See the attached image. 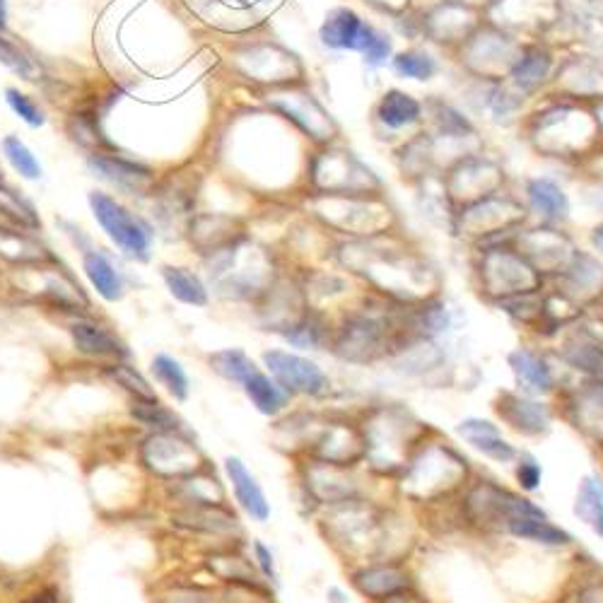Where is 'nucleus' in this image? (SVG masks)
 I'll list each match as a JSON object with an SVG mask.
<instances>
[{
  "mask_svg": "<svg viewBox=\"0 0 603 603\" xmlns=\"http://www.w3.org/2000/svg\"><path fill=\"white\" fill-rule=\"evenodd\" d=\"M348 584L357 596L377 603L403 589L418 587V579L408 560H370L348 567Z\"/></svg>",
  "mask_w": 603,
  "mask_h": 603,
  "instance_id": "nucleus-18",
  "label": "nucleus"
},
{
  "mask_svg": "<svg viewBox=\"0 0 603 603\" xmlns=\"http://www.w3.org/2000/svg\"><path fill=\"white\" fill-rule=\"evenodd\" d=\"M244 543H230V546H215L203 555V567L208 575L218 579L220 584L232 589H251L273 594L271 584H266L256 570L251 555L242 550Z\"/></svg>",
  "mask_w": 603,
  "mask_h": 603,
  "instance_id": "nucleus-20",
  "label": "nucleus"
},
{
  "mask_svg": "<svg viewBox=\"0 0 603 603\" xmlns=\"http://www.w3.org/2000/svg\"><path fill=\"white\" fill-rule=\"evenodd\" d=\"M261 367L292 398L324 401L333 389L329 372L307 353H297L290 348H268L261 353Z\"/></svg>",
  "mask_w": 603,
  "mask_h": 603,
  "instance_id": "nucleus-11",
  "label": "nucleus"
},
{
  "mask_svg": "<svg viewBox=\"0 0 603 603\" xmlns=\"http://www.w3.org/2000/svg\"><path fill=\"white\" fill-rule=\"evenodd\" d=\"M5 99H8L10 109H13L15 114L20 116V119L25 121L27 126L39 128V126H44V124H46L44 111L39 109L37 104H34L32 99H29L27 95H22L20 90H13V87H8V90H5Z\"/></svg>",
  "mask_w": 603,
  "mask_h": 603,
  "instance_id": "nucleus-45",
  "label": "nucleus"
},
{
  "mask_svg": "<svg viewBox=\"0 0 603 603\" xmlns=\"http://www.w3.org/2000/svg\"><path fill=\"white\" fill-rule=\"evenodd\" d=\"M15 603H66L63 599V589L58 582H42L27 589Z\"/></svg>",
  "mask_w": 603,
  "mask_h": 603,
  "instance_id": "nucleus-49",
  "label": "nucleus"
},
{
  "mask_svg": "<svg viewBox=\"0 0 603 603\" xmlns=\"http://www.w3.org/2000/svg\"><path fill=\"white\" fill-rule=\"evenodd\" d=\"M304 456L331 461L343 466H362L365 461V439H362L360 418L353 415H324L312 447Z\"/></svg>",
  "mask_w": 603,
  "mask_h": 603,
  "instance_id": "nucleus-16",
  "label": "nucleus"
},
{
  "mask_svg": "<svg viewBox=\"0 0 603 603\" xmlns=\"http://www.w3.org/2000/svg\"><path fill=\"white\" fill-rule=\"evenodd\" d=\"M3 152L8 157V162L13 165V169L20 177H25L29 181L42 179V165H39L37 157L32 155V150L27 148L17 136H8L3 140Z\"/></svg>",
  "mask_w": 603,
  "mask_h": 603,
  "instance_id": "nucleus-42",
  "label": "nucleus"
},
{
  "mask_svg": "<svg viewBox=\"0 0 603 603\" xmlns=\"http://www.w3.org/2000/svg\"><path fill=\"white\" fill-rule=\"evenodd\" d=\"M90 210L95 215L97 225L107 234L116 249L126 259L136 263H148L152 259V242H155V230L140 215L128 210L124 203L116 201L114 196L102 191L90 193Z\"/></svg>",
  "mask_w": 603,
  "mask_h": 603,
  "instance_id": "nucleus-10",
  "label": "nucleus"
},
{
  "mask_svg": "<svg viewBox=\"0 0 603 603\" xmlns=\"http://www.w3.org/2000/svg\"><path fill=\"white\" fill-rule=\"evenodd\" d=\"M8 5H5V0H0V32H3L5 25H8Z\"/></svg>",
  "mask_w": 603,
  "mask_h": 603,
  "instance_id": "nucleus-54",
  "label": "nucleus"
},
{
  "mask_svg": "<svg viewBox=\"0 0 603 603\" xmlns=\"http://www.w3.org/2000/svg\"><path fill=\"white\" fill-rule=\"evenodd\" d=\"M239 389L244 391V396H247V401L254 406V411L263 415V418L275 420L280 418L283 413H288L292 408V403H295V398H292L288 391L283 389L275 379L268 374L266 370H256L251 377L244 382Z\"/></svg>",
  "mask_w": 603,
  "mask_h": 603,
  "instance_id": "nucleus-32",
  "label": "nucleus"
},
{
  "mask_svg": "<svg viewBox=\"0 0 603 603\" xmlns=\"http://www.w3.org/2000/svg\"><path fill=\"white\" fill-rule=\"evenodd\" d=\"M162 497H165L169 509L222 505V502H227V490L222 478L208 464L189 473V476L162 483Z\"/></svg>",
  "mask_w": 603,
  "mask_h": 603,
  "instance_id": "nucleus-23",
  "label": "nucleus"
},
{
  "mask_svg": "<svg viewBox=\"0 0 603 603\" xmlns=\"http://www.w3.org/2000/svg\"><path fill=\"white\" fill-rule=\"evenodd\" d=\"M136 464L155 483H169L208 466V456L191 430L143 432L136 444Z\"/></svg>",
  "mask_w": 603,
  "mask_h": 603,
  "instance_id": "nucleus-8",
  "label": "nucleus"
},
{
  "mask_svg": "<svg viewBox=\"0 0 603 603\" xmlns=\"http://www.w3.org/2000/svg\"><path fill=\"white\" fill-rule=\"evenodd\" d=\"M362 54H365L370 66H382V63H386V58L391 56L389 37L374 29V34L370 37V42H367L365 49H362Z\"/></svg>",
  "mask_w": 603,
  "mask_h": 603,
  "instance_id": "nucleus-50",
  "label": "nucleus"
},
{
  "mask_svg": "<svg viewBox=\"0 0 603 603\" xmlns=\"http://www.w3.org/2000/svg\"><path fill=\"white\" fill-rule=\"evenodd\" d=\"M128 418L131 423L143 432H181L189 430L186 420L174 411L172 406H167L165 401H160V396L155 398H128Z\"/></svg>",
  "mask_w": 603,
  "mask_h": 603,
  "instance_id": "nucleus-33",
  "label": "nucleus"
},
{
  "mask_svg": "<svg viewBox=\"0 0 603 603\" xmlns=\"http://www.w3.org/2000/svg\"><path fill=\"white\" fill-rule=\"evenodd\" d=\"M0 63L3 66H8L13 73L22 75L25 80H34V66L32 61L22 54L20 46H15L10 39H3L0 37Z\"/></svg>",
  "mask_w": 603,
  "mask_h": 603,
  "instance_id": "nucleus-47",
  "label": "nucleus"
},
{
  "mask_svg": "<svg viewBox=\"0 0 603 603\" xmlns=\"http://www.w3.org/2000/svg\"><path fill=\"white\" fill-rule=\"evenodd\" d=\"M403 348H408V343L398 321V302L389 300L384 307L365 302L338 314L326 353L345 365L372 367L377 362H389Z\"/></svg>",
  "mask_w": 603,
  "mask_h": 603,
  "instance_id": "nucleus-3",
  "label": "nucleus"
},
{
  "mask_svg": "<svg viewBox=\"0 0 603 603\" xmlns=\"http://www.w3.org/2000/svg\"><path fill=\"white\" fill-rule=\"evenodd\" d=\"M567 603H603V575H582Z\"/></svg>",
  "mask_w": 603,
  "mask_h": 603,
  "instance_id": "nucleus-48",
  "label": "nucleus"
},
{
  "mask_svg": "<svg viewBox=\"0 0 603 603\" xmlns=\"http://www.w3.org/2000/svg\"><path fill=\"white\" fill-rule=\"evenodd\" d=\"M208 370L220 377L222 382L242 386L256 370H261L259 362L244 348H220L206 355Z\"/></svg>",
  "mask_w": 603,
  "mask_h": 603,
  "instance_id": "nucleus-36",
  "label": "nucleus"
},
{
  "mask_svg": "<svg viewBox=\"0 0 603 603\" xmlns=\"http://www.w3.org/2000/svg\"><path fill=\"white\" fill-rule=\"evenodd\" d=\"M572 514L584 529H589L596 538H603V478H599V473L582 478L572 502Z\"/></svg>",
  "mask_w": 603,
  "mask_h": 603,
  "instance_id": "nucleus-35",
  "label": "nucleus"
},
{
  "mask_svg": "<svg viewBox=\"0 0 603 603\" xmlns=\"http://www.w3.org/2000/svg\"><path fill=\"white\" fill-rule=\"evenodd\" d=\"M558 413L603 454V379H579L570 389H560Z\"/></svg>",
  "mask_w": 603,
  "mask_h": 603,
  "instance_id": "nucleus-15",
  "label": "nucleus"
},
{
  "mask_svg": "<svg viewBox=\"0 0 603 603\" xmlns=\"http://www.w3.org/2000/svg\"><path fill=\"white\" fill-rule=\"evenodd\" d=\"M83 273L90 288L97 292L99 300L116 304L126 297V275L107 251L95 247L83 249Z\"/></svg>",
  "mask_w": 603,
  "mask_h": 603,
  "instance_id": "nucleus-28",
  "label": "nucleus"
},
{
  "mask_svg": "<svg viewBox=\"0 0 603 603\" xmlns=\"http://www.w3.org/2000/svg\"><path fill=\"white\" fill-rule=\"evenodd\" d=\"M512 476H514V483H517V490H521L524 495L538 493L543 485L541 461H538L531 452H526V449H519L517 459H514L512 464Z\"/></svg>",
  "mask_w": 603,
  "mask_h": 603,
  "instance_id": "nucleus-41",
  "label": "nucleus"
},
{
  "mask_svg": "<svg viewBox=\"0 0 603 603\" xmlns=\"http://www.w3.org/2000/svg\"><path fill=\"white\" fill-rule=\"evenodd\" d=\"M295 476L297 488L314 512L370 497V478H374L365 466L331 464L314 456L295 459Z\"/></svg>",
  "mask_w": 603,
  "mask_h": 603,
  "instance_id": "nucleus-7",
  "label": "nucleus"
},
{
  "mask_svg": "<svg viewBox=\"0 0 603 603\" xmlns=\"http://www.w3.org/2000/svg\"><path fill=\"white\" fill-rule=\"evenodd\" d=\"M497 425L521 439H543L553 432L558 408L548 398L529 396L519 389L497 391L493 401Z\"/></svg>",
  "mask_w": 603,
  "mask_h": 603,
  "instance_id": "nucleus-13",
  "label": "nucleus"
},
{
  "mask_svg": "<svg viewBox=\"0 0 603 603\" xmlns=\"http://www.w3.org/2000/svg\"><path fill=\"white\" fill-rule=\"evenodd\" d=\"M599 314H603V300L599 302Z\"/></svg>",
  "mask_w": 603,
  "mask_h": 603,
  "instance_id": "nucleus-55",
  "label": "nucleus"
},
{
  "mask_svg": "<svg viewBox=\"0 0 603 603\" xmlns=\"http://www.w3.org/2000/svg\"><path fill=\"white\" fill-rule=\"evenodd\" d=\"M22 225H0V259L8 266H27V263H39L56 259L42 239Z\"/></svg>",
  "mask_w": 603,
  "mask_h": 603,
  "instance_id": "nucleus-30",
  "label": "nucleus"
},
{
  "mask_svg": "<svg viewBox=\"0 0 603 603\" xmlns=\"http://www.w3.org/2000/svg\"><path fill=\"white\" fill-rule=\"evenodd\" d=\"M316 526L348 567L370 560H408L415 548L403 514L372 497L319 509Z\"/></svg>",
  "mask_w": 603,
  "mask_h": 603,
  "instance_id": "nucleus-1",
  "label": "nucleus"
},
{
  "mask_svg": "<svg viewBox=\"0 0 603 603\" xmlns=\"http://www.w3.org/2000/svg\"><path fill=\"white\" fill-rule=\"evenodd\" d=\"M374 29L357 17L353 10L336 8L331 10L326 22L321 25V42L331 49L362 51L370 42Z\"/></svg>",
  "mask_w": 603,
  "mask_h": 603,
  "instance_id": "nucleus-31",
  "label": "nucleus"
},
{
  "mask_svg": "<svg viewBox=\"0 0 603 603\" xmlns=\"http://www.w3.org/2000/svg\"><path fill=\"white\" fill-rule=\"evenodd\" d=\"M222 468H225L227 485H230L239 512L256 524H266L271 519V502L263 493L259 478L249 471V466L239 456H227L222 461Z\"/></svg>",
  "mask_w": 603,
  "mask_h": 603,
  "instance_id": "nucleus-24",
  "label": "nucleus"
},
{
  "mask_svg": "<svg viewBox=\"0 0 603 603\" xmlns=\"http://www.w3.org/2000/svg\"><path fill=\"white\" fill-rule=\"evenodd\" d=\"M546 288V278L521 251L488 249L478 263V290L493 304Z\"/></svg>",
  "mask_w": 603,
  "mask_h": 603,
  "instance_id": "nucleus-9",
  "label": "nucleus"
},
{
  "mask_svg": "<svg viewBox=\"0 0 603 603\" xmlns=\"http://www.w3.org/2000/svg\"><path fill=\"white\" fill-rule=\"evenodd\" d=\"M454 435L468 449H473V452H478L483 459L493 461V464L512 466L519 454V447L514 442H509L502 427L497 425V420L480 418V415H468V418L459 420L454 427Z\"/></svg>",
  "mask_w": 603,
  "mask_h": 603,
  "instance_id": "nucleus-21",
  "label": "nucleus"
},
{
  "mask_svg": "<svg viewBox=\"0 0 603 603\" xmlns=\"http://www.w3.org/2000/svg\"><path fill=\"white\" fill-rule=\"evenodd\" d=\"M169 524L184 534L213 538V541H218V546L244 543V526L239 521V514L230 507V502L203 507H172L169 509Z\"/></svg>",
  "mask_w": 603,
  "mask_h": 603,
  "instance_id": "nucleus-17",
  "label": "nucleus"
},
{
  "mask_svg": "<svg viewBox=\"0 0 603 603\" xmlns=\"http://www.w3.org/2000/svg\"><path fill=\"white\" fill-rule=\"evenodd\" d=\"M502 536L541 550H555V553H562V550H570L577 546L575 536H572L565 526L555 524V521L548 517V512L534 514V517L512 519L505 526V531H502Z\"/></svg>",
  "mask_w": 603,
  "mask_h": 603,
  "instance_id": "nucleus-25",
  "label": "nucleus"
},
{
  "mask_svg": "<svg viewBox=\"0 0 603 603\" xmlns=\"http://www.w3.org/2000/svg\"><path fill=\"white\" fill-rule=\"evenodd\" d=\"M87 167L97 179L107 181L119 191L131 193V196H143L145 191L155 184V172L150 167L138 165V162L124 160L119 155H92L87 160Z\"/></svg>",
  "mask_w": 603,
  "mask_h": 603,
  "instance_id": "nucleus-26",
  "label": "nucleus"
},
{
  "mask_svg": "<svg viewBox=\"0 0 603 603\" xmlns=\"http://www.w3.org/2000/svg\"><path fill=\"white\" fill-rule=\"evenodd\" d=\"M473 476L476 471L471 459L449 439L430 430L408 456L406 466L394 480V488L403 502L423 509L461 495Z\"/></svg>",
  "mask_w": 603,
  "mask_h": 603,
  "instance_id": "nucleus-2",
  "label": "nucleus"
},
{
  "mask_svg": "<svg viewBox=\"0 0 603 603\" xmlns=\"http://www.w3.org/2000/svg\"><path fill=\"white\" fill-rule=\"evenodd\" d=\"M555 278H558L555 290H560L587 312L599 307L603 300V263L596 261L594 256L575 251L570 263Z\"/></svg>",
  "mask_w": 603,
  "mask_h": 603,
  "instance_id": "nucleus-22",
  "label": "nucleus"
},
{
  "mask_svg": "<svg viewBox=\"0 0 603 603\" xmlns=\"http://www.w3.org/2000/svg\"><path fill=\"white\" fill-rule=\"evenodd\" d=\"M329 603H348V596H345V591L343 589H338V587H331L329 589Z\"/></svg>",
  "mask_w": 603,
  "mask_h": 603,
  "instance_id": "nucleus-53",
  "label": "nucleus"
},
{
  "mask_svg": "<svg viewBox=\"0 0 603 603\" xmlns=\"http://www.w3.org/2000/svg\"><path fill=\"white\" fill-rule=\"evenodd\" d=\"M150 374H152V382L160 386V389H165L174 401L177 403L189 401L191 379H189V372H186V367L181 365V360H177V357L169 353H157L150 360Z\"/></svg>",
  "mask_w": 603,
  "mask_h": 603,
  "instance_id": "nucleus-38",
  "label": "nucleus"
},
{
  "mask_svg": "<svg viewBox=\"0 0 603 603\" xmlns=\"http://www.w3.org/2000/svg\"><path fill=\"white\" fill-rule=\"evenodd\" d=\"M357 418L365 439L362 466L382 480H396L420 439L432 430L403 403H377Z\"/></svg>",
  "mask_w": 603,
  "mask_h": 603,
  "instance_id": "nucleus-4",
  "label": "nucleus"
},
{
  "mask_svg": "<svg viewBox=\"0 0 603 603\" xmlns=\"http://www.w3.org/2000/svg\"><path fill=\"white\" fill-rule=\"evenodd\" d=\"M548 66H550L548 56H543L541 51H534V54L521 58L519 66L514 68V80L524 87L536 85L538 80H543V75L548 73Z\"/></svg>",
  "mask_w": 603,
  "mask_h": 603,
  "instance_id": "nucleus-46",
  "label": "nucleus"
},
{
  "mask_svg": "<svg viewBox=\"0 0 603 603\" xmlns=\"http://www.w3.org/2000/svg\"><path fill=\"white\" fill-rule=\"evenodd\" d=\"M459 507L466 531L478 536H502L512 519L546 514V509L531 500V495L507 488L500 480L478 476H473L459 495Z\"/></svg>",
  "mask_w": 603,
  "mask_h": 603,
  "instance_id": "nucleus-6",
  "label": "nucleus"
},
{
  "mask_svg": "<svg viewBox=\"0 0 603 603\" xmlns=\"http://www.w3.org/2000/svg\"><path fill=\"white\" fill-rule=\"evenodd\" d=\"M333 331V316L321 309L309 307L300 319L292 321L288 329L278 333V338L288 345L290 350L297 353H319V350L329 348Z\"/></svg>",
  "mask_w": 603,
  "mask_h": 603,
  "instance_id": "nucleus-29",
  "label": "nucleus"
},
{
  "mask_svg": "<svg viewBox=\"0 0 603 603\" xmlns=\"http://www.w3.org/2000/svg\"><path fill=\"white\" fill-rule=\"evenodd\" d=\"M379 119L389 128L411 126L420 119V104L418 99L401 90H389L379 102Z\"/></svg>",
  "mask_w": 603,
  "mask_h": 603,
  "instance_id": "nucleus-40",
  "label": "nucleus"
},
{
  "mask_svg": "<svg viewBox=\"0 0 603 603\" xmlns=\"http://www.w3.org/2000/svg\"><path fill=\"white\" fill-rule=\"evenodd\" d=\"M507 367L514 379V389L538 398H553L560 394L562 379L558 374V362L546 350L519 345L507 353Z\"/></svg>",
  "mask_w": 603,
  "mask_h": 603,
  "instance_id": "nucleus-19",
  "label": "nucleus"
},
{
  "mask_svg": "<svg viewBox=\"0 0 603 603\" xmlns=\"http://www.w3.org/2000/svg\"><path fill=\"white\" fill-rule=\"evenodd\" d=\"M591 247H594L599 254H603V222H599V225L591 230Z\"/></svg>",
  "mask_w": 603,
  "mask_h": 603,
  "instance_id": "nucleus-52",
  "label": "nucleus"
},
{
  "mask_svg": "<svg viewBox=\"0 0 603 603\" xmlns=\"http://www.w3.org/2000/svg\"><path fill=\"white\" fill-rule=\"evenodd\" d=\"M526 196H529L534 213L541 215L543 220L565 222L570 218V198L555 181L531 179L529 186H526Z\"/></svg>",
  "mask_w": 603,
  "mask_h": 603,
  "instance_id": "nucleus-37",
  "label": "nucleus"
},
{
  "mask_svg": "<svg viewBox=\"0 0 603 603\" xmlns=\"http://www.w3.org/2000/svg\"><path fill=\"white\" fill-rule=\"evenodd\" d=\"M186 234H189L191 247L206 259L244 242V232L239 230V222L234 218H225V215H196L189 222Z\"/></svg>",
  "mask_w": 603,
  "mask_h": 603,
  "instance_id": "nucleus-27",
  "label": "nucleus"
},
{
  "mask_svg": "<svg viewBox=\"0 0 603 603\" xmlns=\"http://www.w3.org/2000/svg\"><path fill=\"white\" fill-rule=\"evenodd\" d=\"M5 280H8V290L22 302L39 304L46 312H54L61 319L95 312L83 285L58 259L10 266Z\"/></svg>",
  "mask_w": 603,
  "mask_h": 603,
  "instance_id": "nucleus-5",
  "label": "nucleus"
},
{
  "mask_svg": "<svg viewBox=\"0 0 603 603\" xmlns=\"http://www.w3.org/2000/svg\"><path fill=\"white\" fill-rule=\"evenodd\" d=\"M553 360L577 379H603V326L594 314L587 312L555 338Z\"/></svg>",
  "mask_w": 603,
  "mask_h": 603,
  "instance_id": "nucleus-12",
  "label": "nucleus"
},
{
  "mask_svg": "<svg viewBox=\"0 0 603 603\" xmlns=\"http://www.w3.org/2000/svg\"><path fill=\"white\" fill-rule=\"evenodd\" d=\"M249 555H251V560H254L256 570H259L263 582L271 584L273 589L278 587V582H280L278 562H275V553L271 550V546H266L261 538H254V541H249Z\"/></svg>",
  "mask_w": 603,
  "mask_h": 603,
  "instance_id": "nucleus-44",
  "label": "nucleus"
},
{
  "mask_svg": "<svg viewBox=\"0 0 603 603\" xmlns=\"http://www.w3.org/2000/svg\"><path fill=\"white\" fill-rule=\"evenodd\" d=\"M102 377L109 379L111 384L119 386L128 398H155V384L145 377L143 372L133 365V360H121V362H109V365L99 367Z\"/></svg>",
  "mask_w": 603,
  "mask_h": 603,
  "instance_id": "nucleus-39",
  "label": "nucleus"
},
{
  "mask_svg": "<svg viewBox=\"0 0 603 603\" xmlns=\"http://www.w3.org/2000/svg\"><path fill=\"white\" fill-rule=\"evenodd\" d=\"M66 333L70 338V348L83 357L90 365H109V362L133 360L131 348L107 321H102L95 312L68 316Z\"/></svg>",
  "mask_w": 603,
  "mask_h": 603,
  "instance_id": "nucleus-14",
  "label": "nucleus"
},
{
  "mask_svg": "<svg viewBox=\"0 0 603 603\" xmlns=\"http://www.w3.org/2000/svg\"><path fill=\"white\" fill-rule=\"evenodd\" d=\"M160 278L165 283L169 297H174L184 307L206 309L210 304L208 283L193 268L165 263V266H160Z\"/></svg>",
  "mask_w": 603,
  "mask_h": 603,
  "instance_id": "nucleus-34",
  "label": "nucleus"
},
{
  "mask_svg": "<svg viewBox=\"0 0 603 603\" xmlns=\"http://www.w3.org/2000/svg\"><path fill=\"white\" fill-rule=\"evenodd\" d=\"M377 603H430V601H427V596L420 591V587H411V589L398 591V594L386 596V599L377 601Z\"/></svg>",
  "mask_w": 603,
  "mask_h": 603,
  "instance_id": "nucleus-51",
  "label": "nucleus"
},
{
  "mask_svg": "<svg viewBox=\"0 0 603 603\" xmlns=\"http://www.w3.org/2000/svg\"><path fill=\"white\" fill-rule=\"evenodd\" d=\"M394 70L403 78L427 80L437 73V63L425 51H403L394 58Z\"/></svg>",
  "mask_w": 603,
  "mask_h": 603,
  "instance_id": "nucleus-43",
  "label": "nucleus"
}]
</instances>
